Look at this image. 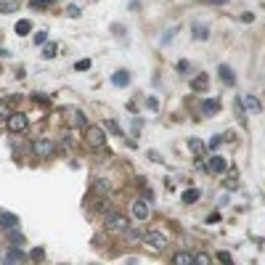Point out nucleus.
<instances>
[{
	"label": "nucleus",
	"mask_w": 265,
	"mask_h": 265,
	"mask_svg": "<svg viewBox=\"0 0 265 265\" xmlns=\"http://www.w3.org/2000/svg\"><path fill=\"white\" fill-rule=\"evenodd\" d=\"M199 3H204V6H225L228 0H199Z\"/></svg>",
	"instance_id": "obj_34"
},
{
	"label": "nucleus",
	"mask_w": 265,
	"mask_h": 265,
	"mask_svg": "<svg viewBox=\"0 0 265 265\" xmlns=\"http://www.w3.org/2000/svg\"><path fill=\"white\" fill-rule=\"evenodd\" d=\"M130 225V220L120 212H109L106 215V231L109 234H125V228Z\"/></svg>",
	"instance_id": "obj_3"
},
{
	"label": "nucleus",
	"mask_w": 265,
	"mask_h": 265,
	"mask_svg": "<svg viewBox=\"0 0 265 265\" xmlns=\"http://www.w3.org/2000/svg\"><path fill=\"white\" fill-rule=\"evenodd\" d=\"M202 111H204V114H217V111H220V103H217L215 98H207V101L202 103Z\"/></svg>",
	"instance_id": "obj_18"
},
{
	"label": "nucleus",
	"mask_w": 265,
	"mask_h": 265,
	"mask_svg": "<svg viewBox=\"0 0 265 265\" xmlns=\"http://www.w3.org/2000/svg\"><path fill=\"white\" fill-rule=\"evenodd\" d=\"M146 106H148V109H159V103H157V98H148Z\"/></svg>",
	"instance_id": "obj_37"
},
{
	"label": "nucleus",
	"mask_w": 265,
	"mask_h": 265,
	"mask_svg": "<svg viewBox=\"0 0 265 265\" xmlns=\"http://www.w3.org/2000/svg\"><path fill=\"white\" fill-rule=\"evenodd\" d=\"M199 197H202V191H199V188H188V191H183L180 202H183V204H197Z\"/></svg>",
	"instance_id": "obj_10"
},
{
	"label": "nucleus",
	"mask_w": 265,
	"mask_h": 265,
	"mask_svg": "<svg viewBox=\"0 0 265 265\" xmlns=\"http://www.w3.org/2000/svg\"><path fill=\"white\" fill-rule=\"evenodd\" d=\"M178 72H188V61H178Z\"/></svg>",
	"instance_id": "obj_38"
},
{
	"label": "nucleus",
	"mask_w": 265,
	"mask_h": 265,
	"mask_svg": "<svg viewBox=\"0 0 265 265\" xmlns=\"http://www.w3.org/2000/svg\"><path fill=\"white\" fill-rule=\"evenodd\" d=\"M207 170H210V172H217V175H223V172L228 170L225 157H220V154H212V157H210V162H207Z\"/></svg>",
	"instance_id": "obj_7"
},
{
	"label": "nucleus",
	"mask_w": 265,
	"mask_h": 265,
	"mask_svg": "<svg viewBox=\"0 0 265 265\" xmlns=\"http://www.w3.org/2000/svg\"><path fill=\"white\" fill-rule=\"evenodd\" d=\"M172 262H175V265H194V255H191V252H175Z\"/></svg>",
	"instance_id": "obj_15"
},
{
	"label": "nucleus",
	"mask_w": 265,
	"mask_h": 265,
	"mask_svg": "<svg viewBox=\"0 0 265 265\" xmlns=\"http://www.w3.org/2000/svg\"><path fill=\"white\" fill-rule=\"evenodd\" d=\"M207 85H210V80H207V74L202 72L199 77L191 80V90H207Z\"/></svg>",
	"instance_id": "obj_16"
},
{
	"label": "nucleus",
	"mask_w": 265,
	"mask_h": 265,
	"mask_svg": "<svg viewBox=\"0 0 265 265\" xmlns=\"http://www.w3.org/2000/svg\"><path fill=\"white\" fill-rule=\"evenodd\" d=\"M215 260H220V262H234V260H231V255H228V252H217V255H215Z\"/></svg>",
	"instance_id": "obj_33"
},
{
	"label": "nucleus",
	"mask_w": 265,
	"mask_h": 265,
	"mask_svg": "<svg viewBox=\"0 0 265 265\" xmlns=\"http://www.w3.org/2000/svg\"><path fill=\"white\" fill-rule=\"evenodd\" d=\"M220 141H223V135H215L210 141V148H217V146H220Z\"/></svg>",
	"instance_id": "obj_35"
},
{
	"label": "nucleus",
	"mask_w": 265,
	"mask_h": 265,
	"mask_svg": "<svg viewBox=\"0 0 265 265\" xmlns=\"http://www.w3.org/2000/svg\"><path fill=\"white\" fill-rule=\"evenodd\" d=\"M85 141H88L90 146L101 148L103 143H106V133H103L101 125H85Z\"/></svg>",
	"instance_id": "obj_4"
},
{
	"label": "nucleus",
	"mask_w": 265,
	"mask_h": 265,
	"mask_svg": "<svg viewBox=\"0 0 265 265\" xmlns=\"http://www.w3.org/2000/svg\"><path fill=\"white\" fill-rule=\"evenodd\" d=\"M29 6L40 11V8H48V6H51V0H29Z\"/></svg>",
	"instance_id": "obj_27"
},
{
	"label": "nucleus",
	"mask_w": 265,
	"mask_h": 265,
	"mask_svg": "<svg viewBox=\"0 0 265 265\" xmlns=\"http://www.w3.org/2000/svg\"><path fill=\"white\" fill-rule=\"evenodd\" d=\"M130 215L135 217V220H146V217H148V204L143 199H135L130 204Z\"/></svg>",
	"instance_id": "obj_8"
},
{
	"label": "nucleus",
	"mask_w": 265,
	"mask_h": 265,
	"mask_svg": "<svg viewBox=\"0 0 265 265\" xmlns=\"http://www.w3.org/2000/svg\"><path fill=\"white\" fill-rule=\"evenodd\" d=\"M234 109H236V117H239L241 122H244V117H247V114L241 111V98H236V106H234Z\"/></svg>",
	"instance_id": "obj_32"
},
{
	"label": "nucleus",
	"mask_w": 265,
	"mask_h": 265,
	"mask_svg": "<svg viewBox=\"0 0 265 265\" xmlns=\"http://www.w3.org/2000/svg\"><path fill=\"white\" fill-rule=\"evenodd\" d=\"M93 188L98 191V194H109V183L103 180V178H96V183H93Z\"/></svg>",
	"instance_id": "obj_23"
},
{
	"label": "nucleus",
	"mask_w": 265,
	"mask_h": 265,
	"mask_svg": "<svg viewBox=\"0 0 265 265\" xmlns=\"http://www.w3.org/2000/svg\"><path fill=\"white\" fill-rule=\"evenodd\" d=\"M191 37L194 40H207V37H210V29H207V27H194V32H191Z\"/></svg>",
	"instance_id": "obj_21"
},
{
	"label": "nucleus",
	"mask_w": 265,
	"mask_h": 265,
	"mask_svg": "<svg viewBox=\"0 0 265 265\" xmlns=\"http://www.w3.org/2000/svg\"><path fill=\"white\" fill-rule=\"evenodd\" d=\"M217 74H220V80L225 85H236V77H234V69L228 66V64H220L217 66Z\"/></svg>",
	"instance_id": "obj_9"
},
{
	"label": "nucleus",
	"mask_w": 265,
	"mask_h": 265,
	"mask_svg": "<svg viewBox=\"0 0 265 265\" xmlns=\"http://www.w3.org/2000/svg\"><path fill=\"white\" fill-rule=\"evenodd\" d=\"M66 16H69V19H80V16H83V11H80L77 6H69V8H66Z\"/></svg>",
	"instance_id": "obj_26"
},
{
	"label": "nucleus",
	"mask_w": 265,
	"mask_h": 265,
	"mask_svg": "<svg viewBox=\"0 0 265 265\" xmlns=\"http://www.w3.org/2000/svg\"><path fill=\"white\" fill-rule=\"evenodd\" d=\"M188 148H191V152L197 154V157H202V159H204V152H207V146L199 141V138H188Z\"/></svg>",
	"instance_id": "obj_13"
},
{
	"label": "nucleus",
	"mask_w": 265,
	"mask_h": 265,
	"mask_svg": "<svg viewBox=\"0 0 265 265\" xmlns=\"http://www.w3.org/2000/svg\"><path fill=\"white\" fill-rule=\"evenodd\" d=\"M228 188H231V191H236V188H239V183H236V175H231V178H228Z\"/></svg>",
	"instance_id": "obj_36"
},
{
	"label": "nucleus",
	"mask_w": 265,
	"mask_h": 265,
	"mask_svg": "<svg viewBox=\"0 0 265 265\" xmlns=\"http://www.w3.org/2000/svg\"><path fill=\"white\" fill-rule=\"evenodd\" d=\"M27 125H29V117H27L24 111H11V114H8V120H6L8 133H24V130H27Z\"/></svg>",
	"instance_id": "obj_2"
},
{
	"label": "nucleus",
	"mask_w": 265,
	"mask_h": 265,
	"mask_svg": "<svg viewBox=\"0 0 265 265\" xmlns=\"http://www.w3.org/2000/svg\"><path fill=\"white\" fill-rule=\"evenodd\" d=\"M241 106H247L252 114H260V109H262V106H260V101H257L255 96H244V98H241Z\"/></svg>",
	"instance_id": "obj_11"
},
{
	"label": "nucleus",
	"mask_w": 265,
	"mask_h": 265,
	"mask_svg": "<svg viewBox=\"0 0 265 265\" xmlns=\"http://www.w3.org/2000/svg\"><path fill=\"white\" fill-rule=\"evenodd\" d=\"M53 152H56V141L53 138H34L32 141V154L37 157V159H48V157H53Z\"/></svg>",
	"instance_id": "obj_1"
},
{
	"label": "nucleus",
	"mask_w": 265,
	"mask_h": 265,
	"mask_svg": "<svg viewBox=\"0 0 265 265\" xmlns=\"http://www.w3.org/2000/svg\"><path fill=\"white\" fill-rule=\"evenodd\" d=\"M24 260V252L21 249H8L6 252V262H21Z\"/></svg>",
	"instance_id": "obj_20"
},
{
	"label": "nucleus",
	"mask_w": 265,
	"mask_h": 265,
	"mask_svg": "<svg viewBox=\"0 0 265 265\" xmlns=\"http://www.w3.org/2000/svg\"><path fill=\"white\" fill-rule=\"evenodd\" d=\"M14 8H16L14 0H0V14H11Z\"/></svg>",
	"instance_id": "obj_24"
},
{
	"label": "nucleus",
	"mask_w": 265,
	"mask_h": 265,
	"mask_svg": "<svg viewBox=\"0 0 265 265\" xmlns=\"http://www.w3.org/2000/svg\"><path fill=\"white\" fill-rule=\"evenodd\" d=\"M122 236H128L130 241H143V231H141V228H135V225H128Z\"/></svg>",
	"instance_id": "obj_17"
},
{
	"label": "nucleus",
	"mask_w": 265,
	"mask_h": 265,
	"mask_svg": "<svg viewBox=\"0 0 265 265\" xmlns=\"http://www.w3.org/2000/svg\"><path fill=\"white\" fill-rule=\"evenodd\" d=\"M143 241L152 249H165L167 247V236L165 234H159V231H152V234H143Z\"/></svg>",
	"instance_id": "obj_6"
},
{
	"label": "nucleus",
	"mask_w": 265,
	"mask_h": 265,
	"mask_svg": "<svg viewBox=\"0 0 265 265\" xmlns=\"http://www.w3.org/2000/svg\"><path fill=\"white\" fill-rule=\"evenodd\" d=\"M74 69H77V72H88V69H90V61H88V59L77 61V66H74Z\"/></svg>",
	"instance_id": "obj_30"
},
{
	"label": "nucleus",
	"mask_w": 265,
	"mask_h": 265,
	"mask_svg": "<svg viewBox=\"0 0 265 265\" xmlns=\"http://www.w3.org/2000/svg\"><path fill=\"white\" fill-rule=\"evenodd\" d=\"M45 40H48V32H37V34H34V43H37V45H45Z\"/></svg>",
	"instance_id": "obj_31"
},
{
	"label": "nucleus",
	"mask_w": 265,
	"mask_h": 265,
	"mask_svg": "<svg viewBox=\"0 0 265 265\" xmlns=\"http://www.w3.org/2000/svg\"><path fill=\"white\" fill-rule=\"evenodd\" d=\"M29 29H32V24H29L27 19L16 21V34H19V37H27V34H29Z\"/></svg>",
	"instance_id": "obj_19"
},
{
	"label": "nucleus",
	"mask_w": 265,
	"mask_h": 265,
	"mask_svg": "<svg viewBox=\"0 0 265 265\" xmlns=\"http://www.w3.org/2000/svg\"><path fill=\"white\" fill-rule=\"evenodd\" d=\"M0 225H3V228H16L19 225V217L11 215V212H0Z\"/></svg>",
	"instance_id": "obj_12"
},
{
	"label": "nucleus",
	"mask_w": 265,
	"mask_h": 265,
	"mask_svg": "<svg viewBox=\"0 0 265 265\" xmlns=\"http://www.w3.org/2000/svg\"><path fill=\"white\" fill-rule=\"evenodd\" d=\"M34 101H37V103H48V98H45L43 93H34Z\"/></svg>",
	"instance_id": "obj_39"
},
{
	"label": "nucleus",
	"mask_w": 265,
	"mask_h": 265,
	"mask_svg": "<svg viewBox=\"0 0 265 265\" xmlns=\"http://www.w3.org/2000/svg\"><path fill=\"white\" fill-rule=\"evenodd\" d=\"M8 114H11V106L6 101H0V122H6L8 120Z\"/></svg>",
	"instance_id": "obj_25"
},
{
	"label": "nucleus",
	"mask_w": 265,
	"mask_h": 265,
	"mask_svg": "<svg viewBox=\"0 0 265 265\" xmlns=\"http://www.w3.org/2000/svg\"><path fill=\"white\" fill-rule=\"evenodd\" d=\"M217 220H220V215H217V212H212L210 217H207V223H217Z\"/></svg>",
	"instance_id": "obj_40"
},
{
	"label": "nucleus",
	"mask_w": 265,
	"mask_h": 265,
	"mask_svg": "<svg viewBox=\"0 0 265 265\" xmlns=\"http://www.w3.org/2000/svg\"><path fill=\"white\" fill-rule=\"evenodd\" d=\"M194 262H199V265H210L212 257H210V255H194Z\"/></svg>",
	"instance_id": "obj_28"
},
{
	"label": "nucleus",
	"mask_w": 265,
	"mask_h": 265,
	"mask_svg": "<svg viewBox=\"0 0 265 265\" xmlns=\"http://www.w3.org/2000/svg\"><path fill=\"white\" fill-rule=\"evenodd\" d=\"M111 83H114V85H117V88H125V85H128V83H130V74H128V72H125V69H120V72H114V77H111Z\"/></svg>",
	"instance_id": "obj_14"
},
{
	"label": "nucleus",
	"mask_w": 265,
	"mask_h": 265,
	"mask_svg": "<svg viewBox=\"0 0 265 265\" xmlns=\"http://www.w3.org/2000/svg\"><path fill=\"white\" fill-rule=\"evenodd\" d=\"M64 114H66V122L72 125V128H85V125H88V120H85L83 109H74V106H69V109H64Z\"/></svg>",
	"instance_id": "obj_5"
},
{
	"label": "nucleus",
	"mask_w": 265,
	"mask_h": 265,
	"mask_svg": "<svg viewBox=\"0 0 265 265\" xmlns=\"http://www.w3.org/2000/svg\"><path fill=\"white\" fill-rule=\"evenodd\" d=\"M106 128H109L111 133H117V135H122V128H120V125H117V122H114V120H109V122H106Z\"/></svg>",
	"instance_id": "obj_29"
},
{
	"label": "nucleus",
	"mask_w": 265,
	"mask_h": 265,
	"mask_svg": "<svg viewBox=\"0 0 265 265\" xmlns=\"http://www.w3.org/2000/svg\"><path fill=\"white\" fill-rule=\"evenodd\" d=\"M56 53H59V45H56V43H48V45L43 48V59H56Z\"/></svg>",
	"instance_id": "obj_22"
}]
</instances>
